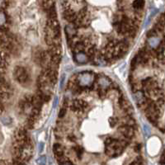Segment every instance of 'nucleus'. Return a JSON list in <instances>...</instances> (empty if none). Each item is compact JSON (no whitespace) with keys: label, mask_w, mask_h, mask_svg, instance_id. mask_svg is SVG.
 Wrapping results in <instances>:
<instances>
[{"label":"nucleus","mask_w":165,"mask_h":165,"mask_svg":"<svg viewBox=\"0 0 165 165\" xmlns=\"http://www.w3.org/2000/svg\"><path fill=\"white\" fill-rule=\"evenodd\" d=\"M65 32L68 39H74V36L77 33V27L74 26V24H69L65 27Z\"/></svg>","instance_id":"0eeeda50"},{"label":"nucleus","mask_w":165,"mask_h":165,"mask_svg":"<svg viewBox=\"0 0 165 165\" xmlns=\"http://www.w3.org/2000/svg\"><path fill=\"white\" fill-rule=\"evenodd\" d=\"M127 139L123 140L121 141L114 140L112 138H107L105 141L106 146V154L110 157H116L121 154L125 149V146L128 144L126 142Z\"/></svg>","instance_id":"f257e3e1"},{"label":"nucleus","mask_w":165,"mask_h":165,"mask_svg":"<svg viewBox=\"0 0 165 165\" xmlns=\"http://www.w3.org/2000/svg\"><path fill=\"white\" fill-rule=\"evenodd\" d=\"M75 59L79 63H86L88 60V55H86L83 52H79L76 55Z\"/></svg>","instance_id":"ddd939ff"},{"label":"nucleus","mask_w":165,"mask_h":165,"mask_svg":"<svg viewBox=\"0 0 165 165\" xmlns=\"http://www.w3.org/2000/svg\"><path fill=\"white\" fill-rule=\"evenodd\" d=\"M42 104H43V100L41 99V97L38 94L36 96H33V97H32V106L34 108L40 110L41 107H42Z\"/></svg>","instance_id":"1a4fd4ad"},{"label":"nucleus","mask_w":165,"mask_h":165,"mask_svg":"<svg viewBox=\"0 0 165 165\" xmlns=\"http://www.w3.org/2000/svg\"><path fill=\"white\" fill-rule=\"evenodd\" d=\"M14 78L20 84H26L29 79V74L27 71V69L23 67L17 66L14 69Z\"/></svg>","instance_id":"f03ea898"},{"label":"nucleus","mask_w":165,"mask_h":165,"mask_svg":"<svg viewBox=\"0 0 165 165\" xmlns=\"http://www.w3.org/2000/svg\"><path fill=\"white\" fill-rule=\"evenodd\" d=\"M64 18L68 21L69 23H74L76 21V19H77V15L75 14V12L74 11H72V10H70V9H67V10H65L64 12Z\"/></svg>","instance_id":"6e6552de"},{"label":"nucleus","mask_w":165,"mask_h":165,"mask_svg":"<svg viewBox=\"0 0 165 165\" xmlns=\"http://www.w3.org/2000/svg\"><path fill=\"white\" fill-rule=\"evenodd\" d=\"M163 165H165V164H163Z\"/></svg>","instance_id":"6ab92c4d"},{"label":"nucleus","mask_w":165,"mask_h":165,"mask_svg":"<svg viewBox=\"0 0 165 165\" xmlns=\"http://www.w3.org/2000/svg\"><path fill=\"white\" fill-rule=\"evenodd\" d=\"M74 149H75L76 153H77V154H78L79 156H80V155L82 154V152H83V150H82L81 147H76V148Z\"/></svg>","instance_id":"f3484780"},{"label":"nucleus","mask_w":165,"mask_h":165,"mask_svg":"<svg viewBox=\"0 0 165 165\" xmlns=\"http://www.w3.org/2000/svg\"><path fill=\"white\" fill-rule=\"evenodd\" d=\"M144 6V0H135L133 2V8L136 10H140Z\"/></svg>","instance_id":"4468645a"},{"label":"nucleus","mask_w":165,"mask_h":165,"mask_svg":"<svg viewBox=\"0 0 165 165\" xmlns=\"http://www.w3.org/2000/svg\"><path fill=\"white\" fill-rule=\"evenodd\" d=\"M87 103L82 100H74L70 105V108L75 112H82L86 109Z\"/></svg>","instance_id":"20e7f679"},{"label":"nucleus","mask_w":165,"mask_h":165,"mask_svg":"<svg viewBox=\"0 0 165 165\" xmlns=\"http://www.w3.org/2000/svg\"><path fill=\"white\" fill-rule=\"evenodd\" d=\"M78 81L79 83L80 86L87 87V86H89L92 84L93 79H92V77L91 74L86 73V74H82L81 75H79Z\"/></svg>","instance_id":"39448f33"},{"label":"nucleus","mask_w":165,"mask_h":165,"mask_svg":"<svg viewBox=\"0 0 165 165\" xmlns=\"http://www.w3.org/2000/svg\"><path fill=\"white\" fill-rule=\"evenodd\" d=\"M118 132L120 133L123 136L125 137V139H131L134 136V128L132 126L127 125H123L121 126H120L118 128Z\"/></svg>","instance_id":"7ed1b4c3"},{"label":"nucleus","mask_w":165,"mask_h":165,"mask_svg":"<svg viewBox=\"0 0 165 165\" xmlns=\"http://www.w3.org/2000/svg\"><path fill=\"white\" fill-rule=\"evenodd\" d=\"M53 151H54V154H55L56 157H58V158H61L63 155H64V149H63L62 145L60 144H54Z\"/></svg>","instance_id":"9b49d317"},{"label":"nucleus","mask_w":165,"mask_h":165,"mask_svg":"<svg viewBox=\"0 0 165 165\" xmlns=\"http://www.w3.org/2000/svg\"><path fill=\"white\" fill-rule=\"evenodd\" d=\"M37 163L40 165H44L46 163V159L45 156H41L38 160H37Z\"/></svg>","instance_id":"dca6fc26"},{"label":"nucleus","mask_w":165,"mask_h":165,"mask_svg":"<svg viewBox=\"0 0 165 165\" xmlns=\"http://www.w3.org/2000/svg\"><path fill=\"white\" fill-rule=\"evenodd\" d=\"M55 0H43L42 1V6H43L44 9L47 12L55 8Z\"/></svg>","instance_id":"9d476101"},{"label":"nucleus","mask_w":165,"mask_h":165,"mask_svg":"<svg viewBox=\"0 0 165 165\" xmlns=\"http://www.w3.org/2000/svg\"><path fill=\"white\" fill-rule=\"evenodd\" d=\"M119 103L120 107H121V109L125 112V113L129 114V115H131V113H133V108H132L131 105L128 102V100H126L125 97H120Z\"/></svg>","instance_id":"423d86ee"},{"label":"nucleus","mask_w":165,"mask_h":165,"mask_svg":"<svg viewBox=\"0 0 165 165\" xmlns=\"http://www.w3.org/2000/svg\"><path fill=\"white\" fill-rule=\"evenodd\" d=\"M62 165H72L70 163H68V162H66V163H64Z\"/></svg>","instance_id":"a211bd4d"},{"label":"nucleus","mask_w":165,"mask_h":165,"mask_svg":"<svg viewBox=\"0 0 165 165\" xmlns=\"http://www.w3.org/2000/svg\"><path fill=\"white\" fill-rule=\"evenodd\" d=\"M49 54L51 56L53 55H60L61 54V47L60 46H52L49 51Z\"/></svg>","instance_id":"f8f14e48"},{"label":"nucleus","mask_w":165,"mask_h":165,"mask_svg":"<svg viewBox=\"0 0 165 165\" xmlns=\"http://www.w3.org/2000/svg\"><path fill=\"white\" fill-rule=\"evenodd\" d=\"M67 107H68V105H66L65 103H64L63 107L61 108L60 112V114H59V117H60V118H62V117H64V116H65L66 112H67Z\"/></svg>","instance_id":"2eb2a0df"}]
</instances>
